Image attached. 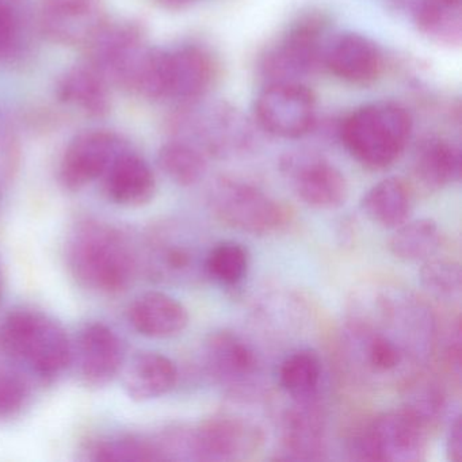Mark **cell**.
Wrapping results in <instances>:
<instances>
[{
    "instance_id": "1",
    "label": "cell",
    "mask_w": 462,
    "mask_h": 462,
    "mask_svg": "<svg viewBox=\"0 0 462 462\" xmlns=\"http://www.w3.org/2000/svg\"><path fill=\"white\" fill-rule=\"evenodd\" d=\"M437 342L431 310L396 286L354 294L343 329V356L354 377L370 386L402 388L423 375Z\"/></svg>"
},
{
    "instance_id": "2",
    "label": "cell",
    "mask_w": 462,
    "mask_h": 462,
    "mask_svg": "<svg viewBox=\"0 0 462 462\" xmlns=\"http://www.w3.org/2000/svg\"><path fill=\"white\" fill-rule=\"evenodd\" d=\"M412 129V117L402 105L378 101L351 112L340 123L337 134L361 166L381 171L402 158Z\"/></svg>"
},
{
    "instance_id": "3",
    "label": "cell",
    "mask_w": 462,
    "mask_h": 462,
    "mask_svg": "<svg viewBox=\"0 0 462 462\" xmlns=\"http://www.w3.org/2000/svg\"><path fill=\"white\" fill-rule=\"evenodd\" d=\"M170 121L172 137L188 140L205 155L229 158L242 155L255 142L253 124L229 102H194L180 106Z\"/></svg>"
},
{
    "instance_id": "4",
    "label": "cell",
    "mask_w": 462,
    "mask_h": 462,
    "mask_svg": "<svg viewBox=\"0 0 462 462\" xmlns=\"http://www.w3.org/2000/svg\"><path fill=\"white\" fill-rule=\"evenodd\" d=\"M0 345L44 380L60 375L72 361L63 327L37 310L10 313L0 326Z\"/></svg>"
},
{
    "instance_id": "5",
    "label": "cell",
    "mask_w": 462,
    "mask_h": 462,
    "mask_svg": "<svg viewBox=\"0 0 462 462\" xmlns=\"http://www.w3.org/2000/svg\"><path fill=\"white\" fill-rule=\"evenodd\" d=\"M69 264L83 285L102 293L124 291L134 275V258L123 237L99 224L83 226L75 235Z\"/></svg>"
},
{
    "instance_id": "6",
    "label": "cell",
    "mask_w": 462,
    "mask_h": 462,
    "mask_svg": "<svg viewBox=\"0 0 462 462\" xmlns=\"http://www.w3.org/2000/svg\"><path fill=\"white\" fill-rule=\"evenodd\" d=\"M328 21L319 12L297 18L259 56L258 74L264 83L301 82L323 66Z\"/></svg>"
},
{
    "instance_id": "7",
    "label": "cell",
    "mask_w": 462,
    "mask_h": 462,
    "mask_svg": "<svg viewBox=\"0 0 462 462\" xmlns=\"http://www.w3.org/2000/svg\"><path fill=\"white\" fill-rule=\"evenodd\" d=\"M208 208L224 226L245 234H274L288 224L282 204L261 189L235 178H217L208 189Z\"/></svg>"
},
{
    "instance_id": "8",
    "label": "cell",
    "mask_w": 462,
    "mask_h": 462,
    "mask_svg": "<svg viewBox=\"0 0 462 462\" xmlns=\"http://www.w3.org/2000/svg\"><path fill=\"white\" fill-rule=\"evenodd\" d=\"M429 431L405 408L380 413L351 440L359 461L419 462L426 458Z\"/></svg>"
},
{
    "instance_id": "9",
    "label": "cell",
    "mask_w": 462,
    "mask_h": 462,
    "mask_svg": "<svg viewBox=\"0 0 462 462\" xmlns=\"http://www.w3.org/2000/svg\"><path fill=\"white\" fill-rule=\"evenodd\" d=\"M83 48L86 63L101 72L107 82L129 91L151 47L140 23L107 18Z\"/></svg>"
},
{
    "instance_id": "10",
    "label": "cell",
    "mask_w": 462,
    "mask_h": 462,
    "mask_svg": "<svg viewBox=\"0 0 462 462\" xmlns=\"http://www.w3.org/2000/svg\"><path fill=\"white\" fill-rule=\"evenodd\" d=\"M262 131L281 139H300L315 128L318 101L301 82H270L254 102Z\"/></svg>"
},
{
    "instance_id": "11",
    "label": "cell",
    "mask_w": 462,
    "mask_h": 462,
    "mask_svg": "<svg viewBox=\"0 0 462 462\" xmlns=\"http://www.w3.org/2000/svg\"><path fill=\"white\" fill-rule=\"evenodd\" d=\"M281 170L297 197L313 209H339L347 201L348 183L345 174L319 153L288 152L281 159Z\"/></svg>"
},
{
    "instance_id": "12",
    "label": "cell",
    "mask_w": 462,
    "mask_h": 462,
    "mask_svg": "<svg viewBox=\"0 0 462 462\" xmlns=\"http://www.w3.org/2000/svg\"><path fill=\"white\" fill-rule=\"evenodd\" d=\"M164 99L183 105L201 101L218 78V63L209 48L183 42L163 48Z\"/></svg>"
},
{
    "instance_id": "13",
    "label": "cell",
    "mask_w": 462,
    "mask_h": 462,
    "mask_svg": "<svg viewBox=\"0 0 462 462\" xmlns=\"http://www.w3.org/2000/svg\"><path fill=\"white\" fill-rule=\"evenodd\" d=\"M263 440V431L254 421L240 416L217 415L201 421L186 443L194 458L236 461L256 453Z\"/></svg>"
},
{
    "instance_id": "14",
    "label": "cell",
    "mask_w": 462,
    "mask_h": 462,
    "mask_svg": "<svg viewBox=\"0 0 462 462\" xmlns=\"http://www.w3.org/2000/svg\"><path fill=\"white\" fill-rule=\"evenodd\" d=\"M129 145L116 132L97 129L78 134L61 158L60 182L72 191L86 188L104 177L110 164Z\"/></svg>"
},
{
    "instance_id": "15",
    "label": "cell",
    "mask_w": 462,
    "mask_h": 462,
    "mask_svg": "<svg viewBox=\"0 0 462 462\" xmlns=\"http://www.w3.org/2000/svg\"><path fill=\"white\" fill-rule=\"evenodd\" d=\"M105 0H39V29L56 44L85 47L107 21Z\"/></svg>"
},
{
    "instance_id": "16",
    "label": "cell",
    "mask_w": 462,
    "mask_h": 462,
    "mask_svg": "<svg viewBox=\"0 0 462 462\" xmlns=\"http://www.w3.org/2000/svg\"><path fill=\"white\" fill-rule=\"evenodd\" d=\"M323 66L342 82L369 86L383 74V53L369 37L343 32L327 39Z\"/></svg>"
},
{
    "instance_id": "17",
    "label": "cell",
    "mask_w": 462,
    "mask_h": 462,
    "mask_svg": "<svg viewBox=\"0 0 462 462\" xmlns=\"http://www.w3.org/2000/svg\"><path fill=\"white\" fill-rule=\"evenodd\" d=\"M77 356L83 383L97 388L105 386L115 380L123 366V342L106 324H88L80 332Z\"/></svg>"
},
{
    "instance_id": "18",
    "label": "cell",
    "mask_w": 462,
    "mask_h": 462,
    "mask_svg": "<svg viewBox=\"0 0 462 462\" xmlns=\"http://www.w3.org/2000/svg\"><path fill=\"white\" fill-rule=\"evenodd\" d=\"M210 374L226 385H245L258 372V356L250 343L231 331H216L205 342Z\"/></svg>"
},
{
    "instance_id": "19",
    "label": "cell",
    "mask_w": 462,
    "mask_h": 462,
    "mask_svg": "<svg viewBox=\"0 0 462 462\" xmlns=\"http://www.w3.org/2000/svg\"><path fill=\"white\" fill-rule=\"evenodd\" d=\"M105 191L116 204L136 208L155 196L156 180L150 164L131 148H126L105 172Z\"/></svg>"
},
{
    "instance_id": "20",
    "label": "cell",
    "mask_w": 462,
    "mask_h": 462,
    "mask_svg": "<svg viewBox=\"0 0 462 462\" xmlns=\"http://www.w3.org/2000/svg\"><path fill=\"white\" fill-rule=\"evenodd\" d=\"M129 320L139 334L152 339H170L188 328V308L170 294L150 291L134 300Z\"/></svg>"
},
{
    "instance_id": "21",
    "label": "cell",
    "mask_w": 462,
    "mask_h": 462,
    "mask_svg": "<svg viewBox=\"0 0 462 462\" xmlns=\"http://www.w3.org/2000/svg\"><path fill=\"white\" fill-rule=\"evenodd\" d=\"M461 169V150L450 140L429 136L416 144L412 156L413 175L429 190H443L458 182Z\"/></svg>"
},
{
    "instance_id": "22",
    "label": "cell",
    "mask_w": 462,
    "mask_h": 462,
    "mask_svg": "<svg viewBox=\"0 0 462 462\" xmlns=\"http://www.w3.org/2000/svg\"><path fill=\"white\" fill-rule=\"evenodd\" d=\"M109 86L104 75L85 61L64 72L56 96L59 101L77 107L88 117L104 118L112 109Z\"/></svg>"
},
{
    "instance_id": "23",
    "label": "cell",
    "mask_w": 462,
    "mask_h": 462,
    "mask_svg": "<svg viewBox=\"0 0 462 462\" xmlns=\"http://www.w3.org/2000/svg\"><path fill=\"white\" fill-rule=\"evenodd\" d=\"M283 448L291 459H320L324 453V420L313 399L297 400L283 416Z\"/></svg>"
},
{
    "instance_id": "24",
    "label": "cell",
    "mask_w": 462,
    "mask_h": 462,
    "mask_svg": "<svg viewBox=\"0 0 462 462\" xmlns=\"http://www.w3.org/2000/svg\"><path fill=\"white\" fill-rule=\"evenodd\" d=\"M177 381L178 369L169 356L143 351L126 367L124 388L134 402H151L171 392Z\"/></svg>"
},
{
    "instance_id": "25",
    "label": "cell",
    "mask_w": 462,
    "mask_h": 462,
    "mask_svg": "<svg viewBox=\"0 0 462 462\" xmlns=\"http://www.w3.org/2000/svg\"><path fill=\"white\" fill-rule=\"evenodd\" d=\"M361 209L375 226L396 229L413 210V191L407 180L388 177L373 185L361 199Z\"/></svg>"
},
{
    "instance_id": "26",
    "label": "cell",
    "mask_w": 462,
    "mask_h": 462,
    "mask_svg": "<svg viewBox=\"0 0 462 462\" xmlns=\"http://www.w3.org/2000/svg\"><path fill=\"white\" fill-rule=\"evenodd\" d=\"M416 31L439 47L456 50L462 44V0H415Z\"/></svg>"
},
{
    "instance_id": "27",
    "label": "cell",
    "mask_w": 462,
    "mask_h": 462,
    "mask_svg": "<svg viewBox=\"0 0 462 462\" xmlns=\"http://www.w3.org/2000/svg\"><path fill=\"white\" fill-rule=\"evenodd\" d=\"M36 29L32 0H0V63L23 58L31 50Z\"/></svg>"
},
{
    "instance_id": "28",
    "label": "cell",
    "mask_w": 462,
    "mask_h": 462,
    "mask_svg": "<svg viewBox=\"0 0 462 462\" xmlns=\"http://www.w3.org/2000/svg\"><path fill=\"white\" fill-rule=\"evenodd\" d=\"M442 245V232L432 218L408 220L394 229L388 248L402 262H424L432 258Z\"/></svg>"
},
{
    "instance_id": "29",
    "label": "cell",
    "mask_w": 462,
    "mask_h": 462,
    "mask_svg": "<svg viewBox=\"0 0 462 462\" xmlns=\"http://www.w3.org/2000/svg\"><path fill=\"white\" fill-rule=\"evenodd\" d=\"M158 163L172 182L190 188L207 174L208 156L193 143L172 137L159 150Z\"/></svg>"
},
{
    "instance_id": "30",
    "label": "cell",
    "mask_w": 462,
    "mask_h": 462,
    "mask_svg": "<svg viewBox=\"0 0 462 462\" xmlns=\"http://www.w3.org/2000/svg\"><path fill=\"white\" fill-rule=\"evenodd\" d=\"M321 375L323 364L320 356L310 348L293 351L278 367L280 385L296 400L315 399Z\"/></svg>"
},
{
    "instance_id": "31",
    "label": "cell",
    "mask_w": 462,
    "mask_h": 462,
    "mask_svg": "<svg viewBox=\"0 0 462 462\" xmlns=\"http://www.w3.org/2000/svg\"><path fill=\"white\" fill-rule=\"evenodd\" d=\"M250 261V253L242 243H217L205 255V277L226 288H236L247 277Z\"/></svg>"
},
{
    "instance_id": "32",
    "label": "cell",
    "mask_w": 462,
    "mask_h": 462,
    "mask_svg": "<svg viewBox=\"0 0 462 462\" xmlns=\"http://www.w3.org/2000/svg\"><path fill=\"white\" fill-rule=\"evenodd\" d=\"M404 407L411 415L415 416L427 431L435 429L446 413V394L442 386L434 380L418 377L410 385Z\"/></svg>"
},
{
    "instance_id": "33",
    "label": "cell",
    "mask_w": 462,
    "mask_h": 462,
    "mask_svg": "<svg viewBox=\"0 0 462 462\" xmlns=\"http://www.w3.org/2000/svg\"><path fill=\"white\" fill-rule=\"evenodd\" d=\"M91 453L96 461L140 462L167 459L163 446L134 437L101 440L94 446Z\"/></svg>"
},
{
    "instance_id": "34",
    "label": "cell",
    "mask_w": 462,
    "mask_h": 462,
    "mask_svg": "<svg viewBox=\"0 0 462 462\" xmlns=\"http://www.w3.org/2000/svg\"><path fill=\"white\" fill-rule=\"evenodd\" d=\"M205 255L197 245L188 242L167 243L158 251L159 269L164 275L177 280H190V278L205 275Z\"/></svg>"
},
{
    "instance_id": "35",
    "label": "cell",
    "mask_w": 462,
    "mask_h": 462,
    "mask_svg": "<svg viewBox=\"0 0 462 462\" xmlns=\"http://www.w3.org/2000/svg\"><path fill=\"white\" fill-rule=\"evenodd\" d=\"M421 263L419 281L424 291L445 300L456 299L461 294L462 272L458 262L432 256Z\"/></svg>"
},
{
    "instance_id": "36",
    "label": "cell",
    "mask_w": 462,
    "mask_h": 462,
    "mask_svg": "<svg viewBox=\"0 0 462 462\" xmlns=\"http://www.w3.org/2000/svg\"><path fill=\"white\" fill-rule=\"evenodd\" d=\"M28 399L25 381L10 372L0 369V419H7L20 412Z\"/></svg>"
},
{
    "instance_id": "37",
    "label": "cell",
    "mask_w": 462,
    "mask_h": 462,
    "mask_svg": "<svg viewBox=\"0 0 462 462\" xmlns=\"http://www.w3.org/2000/svg\"><path fill=\"white\" fill-rule=\"evenodd\" d=\"M446 457L450 462H462V421L459 413L451 419L448 426L446 435Z\"/></svg>"
},
{
    "instance_id": "38",
    "label": "cell",
    "mask_w": 462,
    "mask_h": 462,
    "mask_svg": "<svg viewBox=\"0 0 462 462\" xmlns=\"http://www.w3.org/2000/svg\"><path fill=\"white\" fill-rule=\"evenodd\" d=\"M155 2L162 9L169 10V12H180V10L193 6L199 0H155Z\"/></svg>"
}]
</instances>
